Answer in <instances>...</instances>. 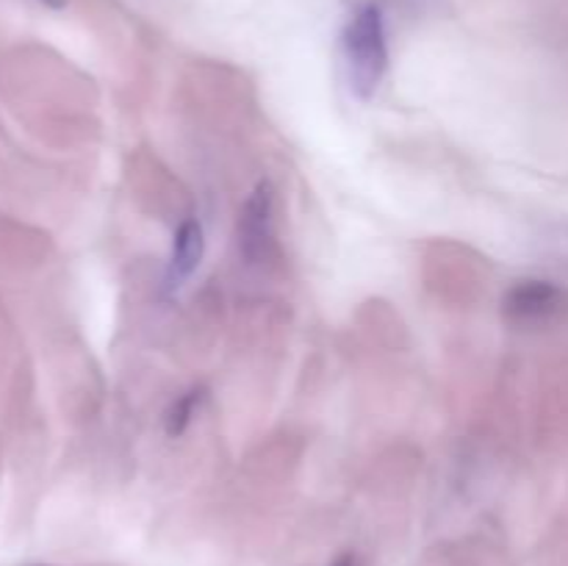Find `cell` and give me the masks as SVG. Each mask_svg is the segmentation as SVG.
Returning a JSON list of instances; mask_svg holds the SVG:
<instances>
[{
	"label": "cell",
	"instance_id": "cell-1",
	"mask_svg": "<svg viewBox=\"0 0 568 566\" xmlns=\"http://www.w3.org/2000/svg\"><path fill=\"white\" fill-rule=\"evenodd\" d=\"M342 53L349 89L369 103L388 72V31L381 3L355 6L342 31Z\"/></svg>",
	"mask_w": 568,
	"mask_h": 566
},
{
	"label": "cell",
	"instance_id": "cell-2",
	"mask_svg": "<svg viewBox=\"0 0 568 566\" xmlns=\"http://www.w3.org/2000/svg\"><path fill=\"white\" fill-rule=\"evenodd\" d=\"M503 316L519 331H549L568 325V286L547 277L516 281L503 297Z\"/></svg>",
	"mask_w": 568,
	"mask_h": 566
},
{
	"label": "cell",
	"instance_id": "cell-4",
	"mask_svg": "<svg viewBox=\"0 0 568 566\" xmlns=\"http://www.w3.org/2000/svg\"><path fill=\"white\" fill-rule=\"evenodd\" d=\"M205 253V231L197 216H186L172 233V253L164 270V292L172 294L197 272Z\"/></svg>",
	"mask_w": 568,
	"mask_h": 566
},
{
	"label": "cell",
	"instance_id": "cell-6",
	"mask_svg": "<svg viewBox=\"0 0 568 566\" xmlns=\"http://www.w3.org/2000/svg\"><path fill=\"white\" fill-rule=\"evenodd\" d=\"M333 566H355V555H349V553L338 555L336 564H333Z\"/></svg>",
	"mask_w": 568,
	"mask_h": 566
},
{
	"label": "cell",
	"instance_id": "cell-3",
	"mask_svg": "<svg viewBox=\"0 0 568 566\" xmlns=\"http://www.w3.org/2000/svg\"><path fill=\"white\" fill-rule=\"evenodd\" d=\"M239 255L247 266H264L275 255V189L261 181L239 211Z\"/></svg>",
	"mask_w": 568,
	"mask_h": 566
},
{
	"label": "cell",
	"instance_id": "cell-7",
	"mask_svg": "<svg viewBox=\"0 0 568 566\" xmlns=\"http://www.w3.org/2000/svg\"><path fill=\"white\" fill-rule=\"evenodd\" d=\"M44 6H50V9H61V6L67 3V0H42Z\"/></svg>",
	"mask_w": 568,
	"mask_h": 566
},
{
	"label": "cell",
	"instance_id": "cell-5",
	"mask_svg": "<svg viewBox=\"0 0 568 566\" xmlns=\"http://www.w3.org/2000/svg\"><path fill=\"white\" fill-rule=\"evenodd\" d=\"M203 400H205L203 386H192V388H186L183 394H178L164 414L166 436H172V438L183 436V433L189 431V425H192L194 414L200 411V405H203Z\"/></svg>",
	"mask_w": 568,
	"mask_h": 566
}]
</instances>
